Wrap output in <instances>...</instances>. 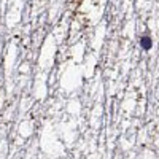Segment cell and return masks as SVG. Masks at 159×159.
Segmentation results:
<instances>
[{"label":"cell","instance_id":"cell-1","mask_svg":"<svg viewBox=\"0 0 159 159\" xmlns=\"http://www.w3.org/2000/svg\"><path fill=\"white\" fill-rule=\"evenodd\" d=\"M139 43H140V48L143 51H150L153 48V38L150 35H142L139 38Z\"/></svg>","mask_w":159,"mask_h":159}]
</instances>
